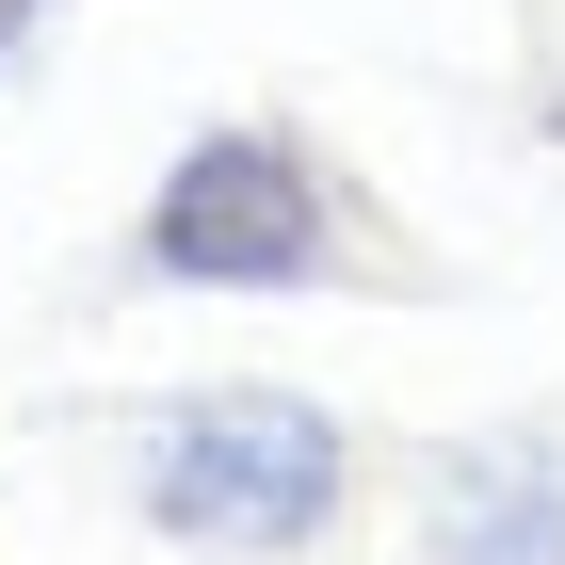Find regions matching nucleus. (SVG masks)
Segmentation results:
<instances>
[{"instance_id":"obj_2","label":"nucleus","mask_w":565,"mask_h":565,"mask_svg":"<svg viewBox=\"0 0 565 565\" xmlns=\"http://www.w3.org/2000/svg\"><path fill=\"white\" fill-rule=\"evenodd\" d=\"M340 259V211H323V162L291 130H194L146 211V275L162 291H307Z\"/></svg>"},{"instance_id":"obj_3","label":"nucleus","mask_w":565,"mask_h":565,"mask_svg":"<svg viewBox=\"0 0 565 565\" xmlns=\"http://www.w3.org/2000/svg\"><path fill=\"white\" fill-rule=\"evenodd\" d=\"M436 565H565V469L533 436H484L436 469Z\"/></svg>"},{"instance_id":"obj_4","label":"nucleus","mask_w":565,"mask_h":565,"mask_svg":"<svg viewBox=\"0 0 565 565\" xmlns=\"http://www.w3.org/2000/svg\"><path fill=\"white\" fill-rule=\"evenodd\" d=\"M33 33H49V0H0V82L33 65Z\"/></svg>"},{"instance_id":"obj_1","label":"nucleus","mask_w":565,"mask_h":565,"mask_svg":"<svg viewBox=\"0 0 565 565\" xmlns=\"http://www.w3.org/2000/svg\"><path fill=\"white\" fill-rule=\"evenodd\" d=\"M146 518L211 565H275L340 518V420L291 388H194L146 436Z\"/></svg>"}]
</instances>
